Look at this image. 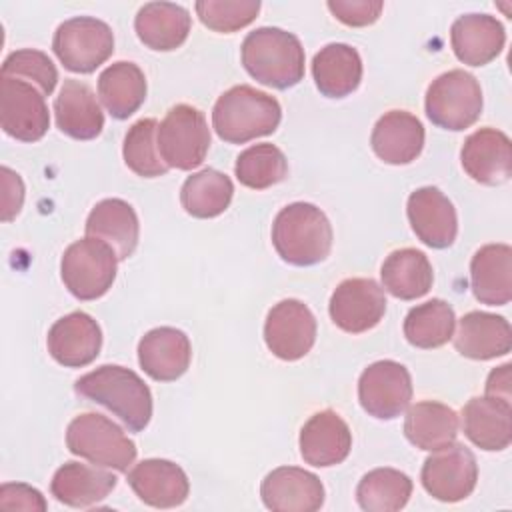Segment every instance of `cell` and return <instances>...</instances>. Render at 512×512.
<instances>
[{"label": "cell", "mask_w": 512, "mask_h": 512, "mask_svg": "<svg viewBox=\"0 0 512 512\" xmlns=\"http://www.w3.org/2000/svg\"><path fill=\"white\" fill-rule=\"evenodd\" d=\"M190 360V340L178 328H152L138 342L140 368L156 382L178 380L188 370Z\"/></svg>", "instance_id": "obj_19"}, {"label": "cell", "mask_w": 512, "mask_h": 512, "mask_svg": "<svg viewBox=\"0 0 512 512\" xmlns=\"http://www.w3.org/2000/svg\"><path fill=\"white\" fill-rule=\"evenodd\" d=\"M454 336L456 350L472 360H492L512 348V330L504 316L472 310L458 322Z\"/></svg>", "instance_id": "obj_25"}, {"label": "cell", "mask_w": 512, "mask_h": 512, "mask_svg": "<svg viewBox=\"0 0 512 512\" xmlns=\"http://www.w3.org/2000/svg\"><path fill=\"white\" fill-rule=\"evenodd\" d=\"M420 480L432 498L440 502H460L476 488V456L464 444L454 442L424 460Z\"/></svg>", "instance_id": "obj_11"}, {"label": "cell", "mask_w": 512, "mask_h": 512, "mask_svg": "<svg viewBox=\"0 0 512 512\" xmlns=\"http://www.w3.org/2000/svg\"><path fill=\"white\" fill-rule=\"evenodd\" d=\"M460 428L458 414L436 400H422L408 408L404 436L420 450L436 452L456 442Z\"/></svg>", "instance_id": "obj_31"}, {"label": "cell", "mask_w": 512, "mask_h": 512, "mask_svg": "<svg viewBox=\"0 0 512 512\" xmlns=\"http://www.w3.org/2000/svg\"><path fill=\"white\" fill-rule=\"evenodd\" d=\"M156 144L168 168L192 170L200 166L210 148V128L204 114L190 104L172 106L158 124Z\"/></svg>", "instance_id": "obj_8"}, {"label": "cell", "mask_w": 512, "mask_h": 512, "mask_svg": "<svg viewBox=\"0 0 512 512\" xmlns=\"http://www.w3.org/2000/svg\"><path fill=\"white\" fill-rule=\"evenodd\" d=\"M238 182L252 190H264L288 176V160L274 144H254L240 152L234 164Z\"/></svg>", "instance_id": "obj_38"}, {"label": "cell", "mask_w": 512, "mask_h": 512, "mask_svg": "<svg viewBox=\"0 0 512 512\" xmlns=\"http://www.w3.org/2000/svg\"><path fill=\"white\" fill-rule=\"evenodd\" d=\"M232 180L214 168H204L188 176L180 188V204L194 218H216L232 202Z\"/></svg>", "instance_id": "obj_35"}, {"label": "cell", "mask_w": 512, "mask_h": 512, "mask_svg": "<svg viewBox=\"0 0 512 512\" xmlns=\"http://www.w3.org/2000/svg\"><path fill=\"white\" fill-rule=\"evenodd\" d=\"M312 76L322 96L344 98L352 94L362 80V60L358 50L340 42L326 44L314 54Z\"/></svg>", "instance_id": "obj_32"}, {"label": "cell", "mask_w": 512, "mask_h": 512, "mask_svg": "<svg viewBox=\"0 0 512 512\" xmlns=\"http://www.w3.org/2000/svg\"><path fill=\"white\" fill-rule=\"evenodd\" d=\"M328 310L332 322L340 330L348 334H362L384 318V288L372 278L342 280L330 296Z\"/></svg>", "instance_id": "obj_14"}, {"label": "cell", "mask_w": 512, "mask_h": 512, "mask_svg": "<svg viewBox=\"0 0 512 512\" xmlns=\"http://www.w3.org/2000/svg\"><path fill=\"white\" fill-rule=\"evenodd\" d=\"M118 256L106 242L86 236L72 242L60 260V276L68 292L78 300L104 296L116 278Z\"/></svg>", "instance_id": "obj_6"}, {"label": "cell", "mask_w": 512, "mask_h": 512, "mask_svg": "<svg viewBox=\"0 0 512 512\" xmlns=\"http://www.w3.org/2000/svg\"><path fill=\"white\" fill-rule=\"evenodd\" d=\"M190 26V12L174 2H148L134 18V30L140 42L158 52L180 48L190 34Z\"/></svg>", "instance_id": "obj_29"}, {"label": "cell", "mask_w": 512, "mask_h": 512, "mask_svg": "<svg viewBox=\"0 0 512 512\" xmlns=\"http://www.w3.org/2000/svg\"><path fill=\"white\" fill-rule=\"evenodd\" d=\"M456 326V314L452 306L442 298H432L424 304L410 308L404 318V336L416 348L444 346Z\"/></svg>", "instance_id": "obj_36"}, {"label": "cell", "mask_w": 512, "mask_h": 512, "mask_svg": "<svg viewBox=\"0 0 512 512\" xmlns=\"http://www.w3.org/2000/svg\"><path fill=\"white\" fill-rule=\"evenodd\" d=\"M486 396L510 402V364H502L488 374Z\"/></svg>", "instance_id": "obj_45"}, {"label": "cell", "mask_w": 512, "mask_h": 512, "mask_svg": "<svg viewBox=\"0 0 512 512\" xmlns=\"http://www.w3.org/2000/svg\"><path fill=\"white\" fill-rule=\"evenodd\" d=\"M460 162L472 180L486 186L504 184L512 176L510 138L496 128H480L464 140Z\"/></svg>", "instance_id": "obj_18"}, {"label": "cell", "mask_w": 512, "mask_h": 512, "mask_svg": "<svg viewBox=\"0 0 512 512\" xmlns=\"http://www.w3.org/2000/svg\"><path fill=\"white\" fill-rule=\"evenodd\" d=\"M54 116L58 130L74 140H92L104 128L102 108L92 88L80 80H64L54 100Z\"/></svg>", "instance_id": "obj_26"}, {"label": "cell", "mask_w": 512, "mask_h": 512, "mask_svg": "<svg viewBox=\"0 0 512 512\" xmlns=\"http://www.w3.org/2000/svg\"><path fill=\"white\" fill-rule=\"evenodd\" d=\"M0 74L28 82L36 86L44 96H50L58 82V70L54 62L48 58V54L34 48H22L8 54Z\"/></svg>", "instance_id": "obj_40"}, {"label": "cell", "mask_w": 512, "mask_h": 512, "mask_svg": "<svg viewBox=\"0 0 512 512\" xmlns=\"http://www.w3.org/2000/svg\"><path fill=\"white\" fill-rule=\"evenodd\" d=\"M282 118L278 100L248 84L228 88L212 108V128L228 144H244L272 134Z\"/></svg>", "instance_id": "obj_3"}, {"label": "cell", "mask_w": 512, "mask_h": 512, "mask_svg": "<svg viewBox=\"0 0 512 512\" xmlns=\"http://www.w3.org/2000/svg\"><path fill=\"white\" fill-rule=\"evenodd\" d=\"M126 480L134 494L152 508H176L190 492L186 472L178 464L162 458L138 462Z\"/></svg>", "instance_id": "obj_21"}, {"label": "cell", "mask_w": 512, "mask_h": 512, "mask_svg": "<svg viewBox=\"0 0 512 512\" xmlns=\"http://www.w3.org/2000/svg\"><path fill=\"white\" fill-rule=\"evenodd\" d=\"M272 244L284 262L292 266H314L330 254V220L314 204H288L274 218Z\"/></svg>", "instance_id": "obj_4"}, {"label": "cell", "mask_w": 512, "mask_h": 512, "mask_svg": "<svg viewBox=\"0 0 512 512\" xmlns=\"http://www.w3.org/2000/svg\"><path fill=\"white\" fill-rule=\"evenodd\" d=\"M382 286L400 300H416L432 288L434 270L428 256L416 248H400L388 254L380 268Z\"/></svg>", "instance_id": "obj_33"}, {"label": "cell", "mask_w": 512, "mask_h": 512, "mask_svg": "<svg viewBox=\"0 0 512 512\" xmlns=\"http://www.w3.org/2000/svg\"><path fill=\"white\" fill-rule=\"evenodd\" d=\"M262 502L274 512H316L324 504L320 478L298 466H280L266 474L260 486Z\"/></svg>", "instance_id": "obj_15"}, {"label": "cell", "mask_w": 512, "mask_h": 512, "mask_svg": "<svg viewBox=\"0 0 512 512\" xmlns=\"http://www.w3.org/2000/svg\"><path fill=\"white\" fill-rule=\"evenodd\" d=\"M412 480L396 468H374L356 486V500L366 512H396L408 504Z\"/></svg>", "instance_id": "obj_37"}, {"label": "cell", "mask_w": 512, "mask_h": 512, "mask_svg": "<svg viewBox=\"0 0 512 512\" xmlns=\"http://www.w3.org/2000/svg\"><path fill=\"white\" fill-rule=\"evenodd\" d=\"M98 96L112 118L132 116L146 98L144 72L134 62H114L98 76Z\"/></svg>", "instance_id": "obj_34"}, {"label": "cell", "mask_w": 512, "mask_h": 512, "mask_svg": "<svg viewBox=\"0 0 512 512\" xmlns=\"http://www.w3.org/2000/svg\"><path fill=\"white\" fill-rule=\"evenodd\" d=\"M116 488V476L80 462L62 464L50 482L52 496L70 508H90Z\"/></svg>", "instance_id": "obj_30"}, {"label": "cell", "mask_w": 512, "mask_h": 512, "mask_svg": "<svg viewBox=\"0 0 512 512\" xmlns=\"http://www.w3.org/2000/svg\"><path fill=\"white\" fill-rule=\"evenodd\" d=\"M74 392L114 412L130 432H140L152 418V392L130 368L104 364L74 384Z\"/></svg>", "instance_id": "obj_1"}, {"label": "cell", "mask_w": 512, "mask_h": 512, "mask_svg": "<svg viewBox=\"0 0 512 512\" xmlns=\"http://www.w3.org/2000/svg\"><path fill=\"white\" fill-rule=\"evenodd\" d=\"M352 448V432L334 410H320L300 430V454L306 464L328 468L344 462Z\"/></svg>", "instance_id": "obj_20"}, {"label": "cell", "mask_w": 512, "mask_h": 512, "mask_svg": "<svg viewBox=\"0 0 512 512\" xmlns=\"http://www.w3.org/2000/svg\"><path fill=\"white\" fill-rule=\"evenodd\" d=\"M52 50L62 66L76 74H90L114 52L112 28L92 16L64 20L52 38Z\"/></svg>", "instance_id": "obj_9"}, {"label": "cell", "mask_w": 512, "mask_h": 512, "mask_svg": "<svg viewBox=\"0 0 512 512\" xmlns=\"http://www.w3.org/2000/svg\"><path fill=\"white\" fill-rule=\"evenodd\" d=\"M50 356L66 368H82L96 360L102 348V330L86 312H70L48 330Z\"/></svg>", "instance_id": "obj_17"}, {"label": "cell", "mask_w": 512, "mask_h": 512, "mask_svg": "<svg viewBox=\"0 0 512 512\" xmlns=\"http://www.w3.org/2000/svg\"><path fill=\"white\" fill-rule=\"evenodd\" d=\"M242 66L264 86L286 90L304 78V48L282 28L262 26L252 30L240 48Z\"/></svg>", "instance_id": "obj_2"}, {"label": "cell", "mask_w": 512, "mask_h": 512, "mask_svg": "<svg viewBox=\"0 0 512 512\" xmlns=\"http://www.w3.org/2000/svg\"><path fill=\"white\" fill-rule=\"evenodd\" d=\"M408 222L426 246L448 248L458 234V216L450 198L436 186H424L408 196Z\"/></svg>", "instance_id": "obj_16"}, {"label": "cell", "mask_w": 512, "mask_h": 512, "mask_svg": "<svg viewBox=\"0 0 512 512\" xmlns=\"http://www.w3.org/2000/svg\"><path fill=\"white\" fill-rule=\"evenodd\" d=\"M86 236L112 246L118 260L134 254L140 236V224L134 208L122 198L100 200L86 218Z\"/></svg>", "instance_id": "obj_27"}, {"label": "cell", "mask_w": 512, "mask_h": 512, "mask_svg": "<svg viewBox=\"0 0 512 512\" xmlns=\"http://www.w3.org/2000/svg\"><path fill=\"white\" fill-rule=\"evenodd\" d=\"M450 44L460 62L484 66L502 52L506 32L502 22L490 14H464L450 28Z\"/></svg>", "instance_id": "obj_24"}, {"label": "cell", "mask_w": 512, "mask_h": 512, "mask_svg": "<svg viewBox=\"0 0 512 512\" xmlns=\"http://www.w3.org/2000/svg\"><path fill=\"white\" fill-rule=\"evenodd\" d=\"M326 6L346 26L374 24L384 8L380 0H328Z\"/></svg>", "instance_id": "obj_42"}, {"label": "cell", "mask_w": 512, "mask_h": 512, "mask_svg": "<svg viewBox=\"0 0 512 512\" xmlns=\"http://www.w3.org/2000/svg\"><path fill=\"white\" fill-rule=\"evenodd\" d=\"M46 500L40 490L28 484H2L0 486V508L2 510H46Z\"/></svg>", "instance_id": "obj_43"}, {"label": "cell", "mask_w": 512, "mask_h": 512, "mask_svg": "<svg viewBox=\"0 0 512 512\" xmlns=\"http://www.w3.org/2000/svg\"><path fill=\"white\" fill-rule=\"evenodd\" d=\"M0 174H2V222H10L22 210L24 182L8 166H2Z\"/></svg>", "instance_id": "obj_44"}, {"label": "cell", "mask_w": 512, "mask_h": 512, "mask_svg": "<svg viewBox=\"0 0 512 512\" xmlns=\"http://www.w3.org/2000/svg\"><path fill=\"white\" fill-rule=\"evenodd\" d=\"M470 286L478 302L504 306L512 298V248L486 244L470 260Z\"/></svg>", "instance_id": "obj_28"}, {"label": "cell", "mask_w": 512, "mask_h": 512, "mask_svg": "<svg viewBox=\"0 0 512 512\" xmlns=\"http://www.w3.org/2000/svg\"><path fill=\"white\" fill-rule=\"evenodd\" d=\"M0 124L20 142L40 140L50 126L44 94L28 82L0 76Z\"/></svg>", "instance_id": "obj_12"}, {"label": "cell", "mask_w": 512, "mask_h": 512, "mask_svg": "<svg viewBox=\"0 0 512 512\" xmlns=\"http://www.w3.org/2000/svg\"><path fill=\"white\" fill-rule=\"evenodd\" d=\"M268 350L286 362L304 358L316 342V318L310 308L294 298L274 304L264 322Z\"/></svg>", "instance_id": "obj_13"}, {"label": "cell", "mask_w": 512, "mask_h": 512, "mask_svg": "<svg viewBox=\"0 0 512 512\" xmlns=\"http://www.w3.org/2000/svg\"><path fill=\"white\" fill-rule=\"evenodd\" d=\"M66 446L74 456L102 468L126 472L136 460V444L104 414H78L66 428Z\"/></svg>", "instance_id": "obj_5"}, {"label": "cell", "mask_w": 512, "mask_h": 512, "mask_svg": "<svg viewBox=\"0 0 512 512\" xmlns=\"http://www.w3.org/2000/svg\"><path fill=\"white\" fill-rule=\"evenodd\" d=\"M466 438L488 452H500L512 442V406L502 398L476 396L462 408Z\"/></svg>", "instance_id": "obj_23"}, {"label": "cell", "mask_w": 512, "mask_h": 512, "mask_svg": "<svg viewBox=\"0 0 512 512\" xmlns=\"http://www.w3.org/2000/svg\"><path fill=\"white\" fill-rule=\"evenodd\" d=\"M156 132H158V122L154 118H142L134 122L124 136V144H122L124 162L134 174L142 178L164 176L170 170L158 152Z\"/></svg>", "instance_id": "obj_39"}, {"label": "cell", "mask_w": 512, "mask_h": 512, "mask_svg": "<svg viewBox=\"0 0 512 512\" xmlns=\"http://www.w3.org/2000/svg\"><path fill=\"white\" fill-rule=\"evenodd\" d=\"M424 108L432 124L460 132L480 118L482 88L470 72L448 70L428 86Z\"/></svg>", "instance_id": "obj_7"}, {"label": "cell", "mask_w": 512, "mask_h": 512, "mask_svg": "<svg viewBox=\"0 0 512 512\" xmlns=\"http://www.w3.org/2000/svg\"><path fill=\"white\" fill-rule=\"evenodd\" d=\"M370 146L386 164H410L424 148V126L406 110H390L374 124Z\"/></svg>", "instance_id": "obj_22"}, {"label": "cell", "mask_w": 512, "mask_h": 512, "mask_svg": "<svg viewBox=\"0 0 512 512\" xmlns=\"http://www.w3.org/2000/svg\"><path fill=\"white\" fill-rule=\"evenodd\" d=\"M358 400L364 412L380 420L398 418L412 400V378L394 360L372 362L358 380Z\"/></svg>", "instance_id": "obj_10"}, {"label": "cell", "mask_w": 512, "mask_h": 512, "mask_svg": "<svg viewBox=\"0 0 512 512\" xmlns=\"http://www.w3.org/2000/svg\"><path fill=\"white\" fill-rule=\"evenodd\" d=\"M200 22L214 32H236L260 12L258 0H198L194 4Z\"/></svg>", "instance_id": "obj_41"}]
</instances>
